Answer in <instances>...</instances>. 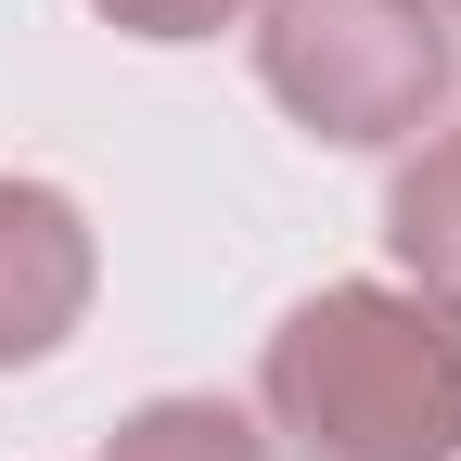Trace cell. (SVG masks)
I'll return each mask as SVG.
<instances>
[{
    "instance_id": "cell-1",
    "label": "cell",
    "mask_w": 461,
    "mask_h": 461,
    "mask_svg": "<svg viewBox=\"0 0 461 461\" xmlns=\"http://www.w3.org/2000/svg\"><path fill=\"white\" fill-rule=\"evenodd\" d=\"M257 423L295 461H461V308L321 282L257 346Z\"/></svg>"
},
{
    "instance_id": "cell-2",
    "label": "cell",
    "mask_w": 461,
    "mask_h": 461,
    "mask_svg": "<svg viewBox=\"0 0 461 461\" xmlns=\"http://www.w3.org/2000/svg\"><path fill=\"white\" fill-rule=\"evenodd\" d=\"M257 77L333 154H411L461 103V39L436 0H257Z\"/></svg>"
},
{
    "instance_id": "cell-3",
    "label": "cell",
    "mask_w": 461,
    "mask_h": 461,
    "mask_svg": "<svg viewBox=\"0 0 461 461\" xmlns=\"http://www.w3.org/2000/svg\"><path fill=\"white\" fill-rule=\"evenodd\" d=\"M90 282H103V244H90L77 193L0 167V372H39L90 321Z\"/></svg>"
},
{
    "instance_id": "cell-4",
    "label": "cell",
    "mask_w": 461,
    "mask_h": 461,
    "mask_svg": "<svg viewBox=\"0 0 461 461\" xmlns=\"http://www.w3.org/2000/svg\"><path fill=\"white\" fill-rule=\"evenodd\" d=\"M103 461H282L257 411H230V397H141L129 423L103 436Z\"/></svg>"
},
{
    "instance_id": "cell-5",
    "label": "cell",
    "mask_w": 461,
    "mask_h": 461,
    "mask_svg": "<svg viewBox=\"0 0 461 461\" xmlns=\"http://www.w3.org/2000/svg\"><path fill=\"white\" fill-rule=\"evenodd\" d=\"M90 14H103L115 39H154V51H193V39H218V26H244L257 0H90Z\"/></svg>"
},
{
    "instance_id": "cell-6",
    "label": "cell",
    "mask_w": 461,
    "mask_h": 461,
    "mask_svg": "<svg viewBox=\"0 0 461 461\" xmlns=\"http://www.w3.org/2000/svg\"><path fill=\"white\" fill-rule=\"evenodd\" d=\"M423 141H436V154H448V180H461V103H448V115H436V129H423Z\"/></svg>"
},
{
    "instance_id": "cell-7",
    "label": "cell",
    "mask_w": 461,
    "mask_h": 461,
    "mask_svg": "<svg viewBox=\"0 0 461 461\" xmlns=\"http://www.w3.org/2000/svg\"><path fill=\"white\" fill-rule=\"evenodd\" d=\"M436 14H448V39H461V0H436Z\"/></svg>"
}]
</instances>
